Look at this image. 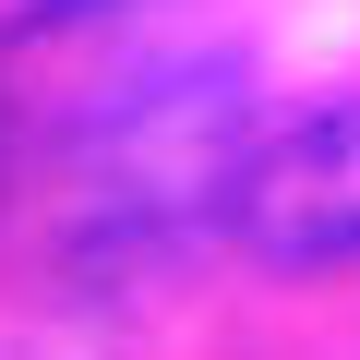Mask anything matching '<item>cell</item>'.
Returning <instances> with one entry per match:
<instances>
[{
  "label": "cell",
  "instance_id": "obj_1",
  "mask_svg": "<svg viewBox=\"0 0 360 360\" xmlns=\"http://www.w3.org/2000/svg\"><path fill=\"white\" fill-rule=\"evenodd\" d=\"M240 72L229 60H168L132 96H108V120L84 132V217L108 240L180 229L193 205L240 193Z\"/></svg>",
  "mask_w": 360,
  "mask_h": 360
},
{
  "label": "cell",
  "instance_id": "obj_2",
  "mask_svg": "<svg viewBox=\"0 0 360 360\" xmlns=\"http://www.w3.org/2000/svg\"><path fill=\"white\" fill-rule=\"evenodd\" d=\"M229 217H240V240L264 264H360V96L276 132L240 168Z\"/></svg>",
  "mask_w": 360,
  "mask_h": 360
},
{
  "label": "cell",
  "instance_id": "obj_3",
  "mask_svg": "<svg viewBox=\"0 0 360 360\" xmlns=\"http://www.w3.org/2000/svg\"><path fill=\"white\" fill-rule=\"evenodd\" d=\"M84 13H108V0H37V25H84Z\"/></svg>",
  "mask_w": 360,
  "mask_h": 360
}]
</instances>
